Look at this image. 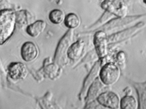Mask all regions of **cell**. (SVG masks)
Returning <instances> with one entry per match:
<instances>
[{
    "label": "cell",
    "mask_w": 146,
    "mask_h": 109,
    "mask_svg": "<svg viewBox=\"0 0 146 109\" xmlns=\"http://www.w3.org/2000/svg\"><path fill=\"white\" fill-rule=\"evenodd\" d=\"M8 69L10 76L14 80H22L27 75L26 66L21 62H12L9 65Z\"/></svg>",
    "instance_id": "cell-7"
},
{
    "label": "cell",
    "mask_w": 146,
    "mask_h": 109,
    "mask_svg": "<svg viewBox=\"0 0 146 109\" xmlns=\"http://www.w3.org/2000/svg\"><path fill=\"white\" fill-rule=\"evenodd\" d=\"M100 78L102 82L107 85L115 84L118 80L120 75V71L115 64L108 63L102 68L100 72Z\"/></svg>",
    "instance_id": "cell-2"
},
{
    "label": "cell",
    "mask_w": 146,
    "mask_h": 109,
    "mask_svg": "<svg viewBox=\"0 0 146 109\" xmlns=\"http://www.w3.org/2000/svg\"><path fill=\"white\" fill-rule=\"evenodd\" d=\"M145 1V2H144L146 4V1Z\"/></svg>",
    "instance_id": "cell-15"
},
{
    "label": "cell",
    "mask_w": 146,
    "mask_h": 109,
    "mask_svg": "<svg viewBox=\"0 0 146 109\" xmlns=\"http://www.w3.org/2000/svg\"><path fill=\"white\" fill-rule=\"evenodd\" d=\"M38 51L36 45L33 42L27 41L22 45L21 54L22 58L27 62L33 61L37 56Z\"/></svg>",
    "instance_id": "cell-6"
},
{
    "label": "cell",
    "mask_w": 146,
    "mask_h": 109,
    "mask_svg": "<svg viewBox=\"0 0 146 109\" xmlns=\"http://www.w3.org/2000/svg\"><path fill=\"white\" fill-rule=\"evenodd\" d=\"M99 103L103 106L111 109H117L120 104L119 99L115 93L110 91L100 94L97 98Z\"/></svg>",
    "instance_id": "cell-3"
},
{
    "label": "cell",
    "mask_w": 146,
    "mask_h": 109,
    "mask_svg": "<svg viewBox=\"0 0 146 109\" xmlns=\"http://www.w3.org/2000/svg\"><path fill=\"white\" fill-rule=\"evenodd\" d=\"M16 23L19 27L26 28L32 23L33 18L32 14L27 10H20L16 12Z\"/></svg>",
    "instance_id": "cell-8"
},
{
    "label": "cell",
    "mask_w": 146,
    "mask_h": 109,
    "mask_svg": "<svg viewBox=\"0 0 146 109\" xmlns=\"http://www.w3.org/2000/svg\"><path fill=\"white\" fill-rule=\"evenodd\" d=\"M64 22L67 27L70 29H74L78 26L80 21L78 17L76 14L71 13L65 16Z\"/></svg>",
    "instance_id": "cell-12"
},
{
    "label": "cell",
    "mask_w": 146,
    "mask_h": 109,
    "mask_svg": "<svg viewBox=\"0 0 146 109\" xmlns=\"http://www.w3.org/2000/svg\"><path fill=\"white\" fill-rule=\"evenodd\" d=\"M137 102L133 96L126 95L122 98L120 106L121 109H137Z\"/></svg>",
    "instance_id": "cell-11"
},
{
    "label": "cell",
    "mask_w": 146,
    "mask_h": 109,
    "mask_svg": "<svg viewBox=\"0 0 146 109\" xmlns=\"http://www.w3.org/2000/svg\"><path fill=\"white\" fill-rule=\"evenodd\" d=\"M116 58L119 63H124L126 60V55L125 53L122 51L119 52L117 54Z\"/></svg>",
    "instance_id": "cell-14"
},
{
    "label": "cell",
    "mask_w": 146,
    "mask_h": 109,
    "mask_svg": "<svg viewBox=\"0 0 146 109\" xmlns=\"http://www.w3.org/2000/svg\"><path fill=\"white\" fill-rule=\"evenodd\" d=\"M84 43L81 41H78L69 47L67 51L68 57L72 60H76L81 56L84 47Z\"/></svg>",
    "instance_id": "cell-10"
},
{
    "label": "cell",
    "mask_w": 146,
    "mask_h": 109,
    "mask_svg": "<svg viewBox=\"0 0 146 109\" xmlns=\"http://www.w3.org/2000/svg\"><path fill=\"white\" fill-rule=\"evenodd\" d=\"M94 44L97 53L100 58L105 57L107 54V40L105 33L102 31L94 35Z\"/></svg>",
    "instance_id": "cell-4"
},
{
    "label": "cell",
    "mask_w": 146,
    "mask_h": 109,
    "mask_svg": "<svg viewBox=\"0 0 146 109\" xmlns=\"http://www.w3.org/2000/svg\"><path fill=\"white\" fill-rule=\"evenodd\" d=\"M65 16L64 12L59 9H54L50 11L49 18L53 23L58 24L64 21Z\"/></svg>",
    "instance_id": "cell-13"
},
{
    "label": "cell",
    "mask_w": 146,
    "mask_h": 109,
    "mask_svg": "<svg viewBox=\"0 0 146 109\" xmlns=\"http://www.w3.org/2000/svg\"><path fill=\"white\" fill-rule=\"evenodd\" d=\"M115 1H105L101 4L104 9L119 17H122L126 13L127 7L124 3Z\"/></svg>",
    "instance_id": "cell-5"
},
{
    "label": "cell",
    "mask_w": 146,
    "mask_h": 109,
    "mask_svg": "<svg viewBox=\"0 0 146 109\" xmlns=\"http://www.w3.org/2000/svg\"><path fill=\"white\" fill-rule=\"evenodd\" d=\"M46 22L42 20H38L29 25L26 29L27 33L30 36L36 38L38 37L46 28Z\"/></svg>",
    "instance_id": "cell-9"
},
{
    "label": "cell",
    "mask_w": 146,
    "mask_h": 109,
    "mask_svg": "<svg viewBox=\"0 0 146 109\" xmlns=\"http://www.w3.org/2000/svg\"><path fill=\"white\" fill-rule=\"evenodd\" d=\"M16 23V11L10 9L0 10V44H3L12 36Z\"/></svg>",
    "instance_id": "cell-1"
}]
</instances>
